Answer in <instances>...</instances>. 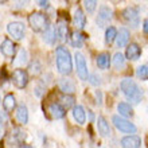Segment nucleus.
Segmentation results:
<instances>
[{"label":"nucleus","mask_w":148,"mask_h":148,"mask_svg":"<svg viewBox=\"0 0 148 148\" xmlns=\"http://www.w3.org/2000/svg\"><path fill=\"white\" fill-rule=\"evenodd\" d=\"M114 1H116V0H114Z\"/></svg>","instance_id":"obj_41"},{"label":"nucleus","mask_w":148,"mask_h":148,"mask_svg":"<svg viewBox=\"0 0 148 148\" xmlns=\"http://www.w3.org/2000/svg\"><path fill=\"white\" fill-rule=\"evenodd\" d=\"M16 121L20 125H24L28 123V110L26 105H19L16 108Z\"/></svg>","instance_id":"obj_20"},{"label":"nucleus","mask_w":148,"mask_h":148,"mask_svg":"<svg viewBox=\"0 0 148 148\" xmlns=\"http://www.w3.org/2000/svg\"><path fill=\"white\" fill-rule=\"evenodd\" d=\"M24 137H26V133L19 128H14L12 129V133H11V143H14L12 145H23Z\"/></svg>","instance_id":"obj_22"},{"label":"nucleus","mask_w":148,"mask_h":148,"mask_svg":"<svg viewBox=\"0 0 148 148\" xmlns=\"http://www.w3.org/2000/svg\"><path fill=\"white\" fill-rule=\"evenodd\" d=\"M55 57H57V69L63 75H69L73 71V59L66 47L58 46L55 50Z\"/></svg>","instance_id":"obj_1"},{"label":"nucleus","mask_w":148,"mask_h":148,"mask_svg":"<svg viewBox=\"0 0 148 148\" xmlns=\"http://www.w3.org/2000/svg\"><path fill=\"white\" fill-rule=\"evenodd\" d=\"M88 79H89V82H90V84H92L93 86H98L100 84H101V78L98 77L96 73H94V74H90L89 77H88Z\"/></svg>","instance_id":"obj_34"},{"label":"nucleus","mask_w":148,"mask_h":148,"mask_svg":"<svg viewBox=\"0 0 148 148\" xmlns=\"http://www.w3.org/2000/svg\"><path fill=\"white\" fill-rule=\"evenodd\" d=\"M47 112H49V114H50L51 119H54V120L63 119L65 114H66L65 108H63L61 104H58V102H53V104H50L49 108H47Z\"/></svg>","instance_id":"obj_11"},{"label":"nucleus","mask_w":148,"mask_h":148,"mask_svg":"<svg viewBox=\"0 0 148 148\" xmlns=\"http://www.w3.org/2000/svg\"><path fill=\"white\" fill-rule=\"evenodd\" d=\"M12 82L18 89H23L28 84V73L23 69H16L12 73Z\"/></svg>","instance_id":"obj_7"},{"label":"nucleus","mask_w":148,"mask_h":148,"mask_svg":"<svg viewBox=\"0 0 148 148\" xmlns=\"http://www.w3.org/2000/svg\"><path fill=\"white\" fill-rule=\"evenodd\" d=\"M58 88L65 94H73L75 92V84L69 78H61L58 82Z\"/></svg>","instance_id":"obj_14"},{"label":"nucleus","mask_w":148,"mask_h":148,"mask_svg":"<svg viewBox=\"0 0 148 148\" xmlns=\"http://www.w3.org/2000/svg\"><path fill=\"white\" fill-rule=\"evenodd\" d=\"M143 31H144L145 34H148V19H145L144 23H143Z\"/></svg>","instance_id":"obj_38"},{"label":"nucleus","mask_w":148,"mask_h":148,"mask_svg":"<svg viewBox=\"0 0 148 148\" xmlns=\"http://www.w3.org/2000/svg\"><path fill=\"white\" fill-rule=\"evenodd\" d=\"M3 108L7 113L12 112V110L16 108V100H15V96H14V94H7V96L4 97Z\"/></svg>","instance_id":"obj_24"},{"label":"nucleus","mask_w":148,"mask_h":148,"mask_svg":"<svg viewBox=\"0 0 148 148\" xmlns=\"http://www.w3.org/2000/svg\"><path fill=\"white\" fill-rule=\"evenodd\" d=\"M96 100H97V105H102V93L100 90H96Z\"/></svg>","instance_id":"obj_36"},{"label":"nucleus","mask_w":148,"mask_h":148,"mask_svg":"<svg viewBox=\"0 0 148 148\" xmlns=\"http://www.w3.org/2000/svg\"><path fill=\"white\" fill-rule=\"evenodd\" d=\"M7 31L15 40H22V39L24 38L26 27H24V24L20 23V22H12V23H10L7 26Z\"/></svg>","instance_id":"obj_6"},{"label":"nucleus","mask_w":148,"mask_h":148,"mask_svg":"<svg viewBox=\"0 0 148 148\" xmlns=\"http://www.w3.org/2000/svg\"><path fill=\"white\" fill-rule=\"evenodd\" d=\"M74 58H75V69H77L78 77L82 81H86L89 77V73H88V65H86L85 57L81 53H75Z\"/></svg>","instance_id":"obj_5"},{"label":"nucleus","mask_w":148,"mask_h":148,"mask_svg":"<svg viewBox=\"0 0 148 148\" xmlns=\"http://www.w3.org/2000/svg\"><path fill=\"white\" fill-rule=\"evenodd\" d=\"M117 110L120 113V116H123V117H131L133 114L132 106L129 105L128 102H120L117 105Z\"/></svg>","instance_id":"obj_25"},{"label":"nucleus","mask_w":148,"mask_h":148,"mask_svg":"<svg viewBox=\"0 0 148 148\" xmlns=\"http://www.w3.org/2000/svg\"><path fill=\"white\" fill-rule=\"evenodd\" d=\"M112 10H110L108 5H101L100 7V10H98V16H97V24H100V26H105L106 23H109L110 19H112Z\"/></svg>","instance_id":"obj_9"},{"label":"nucleus","mask_w":148,"mask_h":148,"mask_svg":"<svg viewBox=\"0 0 148 148\" xmlns=\"http://www.w3.org/2000/svg\"><path fill=\"white\" fill-rule=\"evenodd\" d=\"M67 1H69V3H77L78 0H67Z\"/></svg>","instance_id":"obj_39"},{"label":"nucleus","mask_w":148,"mask_h":148,"mask_svg":"<svg viewBox=\"0 0 148 148\" xmlns=\"http://www.w3.org/2000/svg\"><path fill=\"white\" fill-rule=\"evenodd\" d=\"M84 7L88 14H93L97 8V0H84Z\"/></svg>","instance_id":"obj_33"},{"label":"nucleus","mask_w":148,"mask_h":148,"mask_svg":"<svg viewBox=\"0 0 148 148\" xmlns=\"http://www.w3.org/2000/svg\"><path fill=\"white\" fill-rule=\"evenodd\" d=\"M28 73L31 74V75H34V77L39 75V74L42 73V66H40V63H39L38 61H34V62L28 66Z\"/></svg>","instance_id":"obj_31"},{"label":"nucleus","mask_w":148,"mask_h":148,"mask_svg":"<svg viewBox=\"0 0 148 148\" xmlns=\"http://www.w3.org/2000/svg\"><path fill=\"white\" fill-rule=\"evenodd\" d=\"M73 23H74V26H75V28H78V30H82V28L85 27L86 16H85V14H84V11H82L81 8H77V10L74 11Z\"/></svg>","instance_id":"obj_16"},{"label":"nucleus","mask_w":148,"mask_h":148,"mask_svg":"<svg viewBox=\"0 0 148 148\" xmlns=\"http://www.w3.org/2000/svg\"><path fill=\"white\" fill-rule=\"evenodd\" d=\"M117 36V30L113 26H110V27L106 28V31H105V43L106 45H112L113 40L116 39Z\"/></svg>","instance_id":"obj_29"},{"label":"nucleus","mask_w":148,"mask_h":148,"mask_svg":"<svg viewBox=\"0 0 148 148\" xmlns=\"http://www.w3.org/2000/svg\"><path fill=\"white\" fill-rule=\"evenodd\" d=\"M42 8H49V0H36Z\"/></svg>","instance_id":"obj_37"},{"label":"nucleus","mask_w":148,"mask_h":148,"mask_svg":"<svg viewBox=\"0 0 148 148\" xmlns=\"http://www.w3.org/2000/svg\"><path fill=\"white\" fill-rule=\"evenodd\" d=\"M5 1H8V0H0V3L3 4V3H5Z\"/></svg>","instance_id":"obj_40"},{"label":"nucleus","mask_w":148,"mask_h":148,"mask_svg":"<svg viewBox=\"0 0 148 148\" xmlns=\"http://www.w3.org/2000/svg\"><path fill=\"white\" fill-rule=\"evenodd\" d=\"M86 36L82 34V32L79 31H75L71 34V39H70V42L71 45H73L74 47H81L82 45H84V40H85Z\"/></svg>","instance_id":"obj_26"},{"label":"nucleus","mask_w":148,"mask_h":148,"mask_svg":"<svg viewBox=\"0 0 148 148\" xmlns=\"http://www.w3.org/2000/svg\"><path fill=\"white\" fill-rule=\"evenodd\" d=\"M121 145L124 148H137L141 147V139L136 135H129L121 139Z\"/></svg>","instance_id":"obj_12"},{"label":"nucleus","mask_w":148,"mask_h":148,"mask_svg":"<svg viewBox=\"0 0 148 148\" xmlns=\"http://www.w3.org/2000/svg\"><path fill=\"white\" fill-rule=\"evenodd\" d=\"M123 16L124 19L128 22L132 27H137L139 26V11L136 7H128L123 11Z\"/></svg>","instance_id":"obj_8"},{"label":"nucleus","mask_w":148,"mask_h":148,"mask_svg":"<svg viewBox=\"0 0 148 148\" xmlns=\"http://www.w3.org/2000/svg\"><path fill=\"white\" fill-rule=\"evenodd\" d=\"M73 117L75 123L79 125H84L86 123V112L84 109V106L81 105H74L73 106Z\"/></svg>","instance_id":"obj_17"},{"label":"nucleus","mask_w":148,"mask_h":148,"mask_svg":"<svg viewBox=\"0 0 148 148\" xmlns=\"http://www.w3.org/2000/svg\"><path fill=\"white\" fill-rule=\"evenodd\" d=\"M7 135V127H5V123L4 121H0V141L3 140Z\"/></svg>","instance_id":"obj_35"},{"label":"nucleus","mask_w":148,"mask_h":148,"mask_svg":"<svg viewBox=\"0 0 148 148\" xmlns=\"http://www.w3.org/2000/svg\"><path fill=\"white\" fill-rule=\"evenodd\" d=\"M97 128H98V133L102 137H109L110 136V127L109 123L106 121V119L104 116H98L97 117Z\"/></svg>","instance_id":"obj_13"},{"label":"nucleus","mask_w":148,"mask_h":148,"mask_svg":"<svg viewBox=\"0 0 148 148\" xmlns=\"http://www.w3.org/2000/svg\"><path fill=\"white\" fill-rule=\"evenodd\" d=\"M109 65H110V57L108 53H101V54H98V57H97L98 69L106 70V69H109Z\"/></svg>","instance_id":"obj_23"},{"label":"nucleus","mask_w":148,"mask_h":148,"mask_svg":"<svg viewBox=\"0 0 148 148\" xmlns=\"http://www.w3.org/2000/svg\"><path fill=\"white\" fill-rule=\"evenodd\" d=\"M136 75L140 79H143V81H147L148 79V65H141V66L137 67Z\"/></svg>","instance_id":"obj_32"},{"label":"nucleus","mask_w":148,"mask_h":148,"mask_svg":"<svg viewBox=\"0 0 148 148\" xmlns=\"http://www.w3.org/2000/svg\"><path fill=\"white\" fill-rule=\"evenodd\" d=\"M112 123H113V125L123 133H136V131H137L136 125L127 120V117L113 116L112 117Z\"/></svg>","instance_id":"obj_4"},{"label":"nucleus","mask_w":148,"mask_h":148,"mask_svg":"<svg viewBox=\"0 0 148 148\" xmlns=\"http://www.w3.org/2000/svg\"><path fill=\"white\" fill-rule=\"evenodd\" d=\"M28 24L32 28V31L35 32H43L50 24H49V19L46 15H43L42 12H32L28 16Z\"/></svg>","instance_id":"obj_3"},{"label":"nucleus","mask_w":148,"mask_h":148,"mask_svg":"<svg viewBox=\"0 0 148 148\" xmlns=\"http://www.w3.org/2000/svg\"><path fill=\"white\" fill-rule=\"evenodd\" d=\"M128 40H129V31L127 28H120V31H117V36H116L117 47H125L128 45Z\"/></svg>","instance_id":"obj_21"},{"label":"nucleus","mask_w":148,"mask_h":148,"mask_svg":"<svg viewBox=\"0 0 148 148\" xmlns=\"http://www.w3.org/2000/svg\"><path fill=\"white\" fill-rule=\"evenodd\" d=\"M120 88H121L123 94H124L125 97L128 98L131 102H133V104H139V102L141 101L143 93H141L139 85H137L133 79H131V78H124L120 84Z\"/></svg>","instance_id":"obj_2"},{"label":"nucleus","mask_w":148,"mask_h":148,"mask_svg":"<svg viewBox=\"0 0 148 148\" xmlns=\"http://www.w3.org/2000/svg\"><path fill=\"white\" fill-rule=\"evenodd\" d=\"M55 30H57V35H58L59 40H62V42L67 40V38H69V27H67V23L65 20H59L57 23Z\"/></svg>","instance_id":"obj_18"},{"label":"nucleus","mask_w":148,"mask_h":148,"mask_svg":"<svg viewBox=\"0 0 148 148\" xmlns=\"http://www.w3.org/2000/svg\"><path fill=\"white\" fill-rule=\"evenodd\" d=\"M141 55V49L137 43H131L127 47V51H125V57L128 59H132V61H137Z\"/></svg>","instance_id":"obj_15"},{"label":"nucleus","mask_w":148,"mask_h":148,"mask_svg":"<svg viewBox=\"0 0 148 148\" xmlns=\"http://www.w3.org/2000/svg\"><path fill=\"white\" fill-rule=\"evenodd\" d=\"M113 66L116 69H123L125 66V58L121 53H116L113 57Z\"/></svg>","instance_id":"obj_30"},{"label":"nucleus","mask_w":148,"mask_h":148,"mask_svg":"<svg viewBox=\"0 0 148 148\" xmlns=\"http://www.w3.org/2000/svg\"><path fill=\"white\" fill-rule=\"evenodd\" d=\"M74 102H75V100H74V97L71 94H63L62 97H61V105L65 108V110L73 108Z\"/></svg>","instance_id":"obj_28"},{"label":"nucleus","mask_w":148,"mask_h":148,"mask_svg":"<svg viewBox=\"0 0 148 148\" xmlns=\"http://www.w3.org/2000/svg\"><path fill=\"white\" fill-rule=\"evenodd\" d=\"M27 62H28L27 51L24 50V49H20L19 53H18V57H16V59L14 61V63H15L16 66H24Z\"/></svg>","instance_id":"obj_27"},{"label":"nucleus","mask_w":148,"mask_h":148,"mask_svg":"<svg viewBox=\"0 0 148 148\" xmlns=\"http://www.w3.org/2000/svg\"><path fill=\"white\" fill-rule=\"evenodd\" d=\"M43 39H45V42L49 43V45H54V43L58 40V35H57L55 27L49 26V27L43 31Z\"/></svg>","instance_id":"obj_19"},{"label":"nucleus","mask_w":148,"mask_h":148,"mask_svg":"<svg viewBox=\"0 0 148 148\" xmlns=\"http://www.w3.org/2000/svg\"><path fill=\"white\" fill-rule=\"evenodd\" d=\"M0 51H1V54H3L4 57H7V58H12V57L15 55V53H16L15 43L12 42L11 39L5 38L3 42H1V45H0Z\"/></svg>","instance_id":"obj_10"}]
</instances>
